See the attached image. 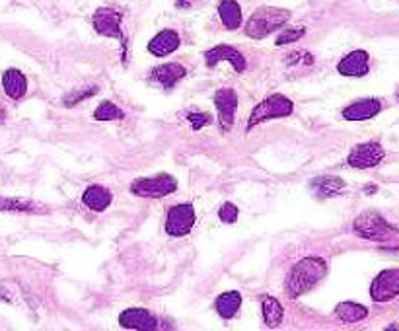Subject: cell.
I'll return each mask as SVG.
<instances>
[{
    "mask_svg": "<svg viewBox=\"0 0 399 331\" xmlns=\"http://www.w3.org/2000/svg\"><path fill=\"white\" fill-rule=\"evenodd\" d=\"M177 189V182L174 175L158 174L154 177H140L130 184V193L142 199H162L174 193Z\"/></svg>",
    "mask_w": 399,
    "mask_h": 331,
    "instance_id": "5",
    "label": "cell"
},
{
    "mask_svg": "<svg viewBox=\"0 0 399 331\" xmlns=\"http://www.w3.org/2000/svg\"><path fill=\"white\" fill-rule=\"evenodd\" d=\"M261 308H263V322L267 328H277L283 322V306L277 298L273 296H265L263 302H261Z\"/></svg>",
    "mask_w": 399,
    "mask_h": 331,
    "instance_id": "23",
    "label": "cell"
},
{
    "mask_svg": "<svg viewBox=\"0 0 399 331\" xmlns=\"http://www.w3.org/2000/svg\"><path fill=\"white\" fill-rule=\"evenodd\" d=\"M195 207L191 203H181L167 211L166 216V232L174 238H181L191 232L195 224Z\"/></svg>",
    "mask_w": 399,
    "mask_h": 331,
    "instance_id": "7",
    "label": "cell"
},
{
    "mask_svg": "<svg viewBox=\"0 0 399 331\" xmlns=\"http://www.w3.org/2000/svg\"><path fill=\"white\" fill-rule=\"evenodd\" d=\"M119 323L127 330H154L156 318L144 308H129L119 316Z\"/></svg>",
    "mask_w": 399,
    "mask_h": 331,
    "instance_id": "13",
    "label": "cell"
},
{
    "mask_svg": "<svg viewBox=\"0 0 399 331\" xmlns=\"http://www.w3.org/2000/svg\"><path fill=\"white\" fill-rule=\"evenodd\" d=\"M218 219L224 222V224H234L238 221V207L234 203H224L218 211Z\"/></svg>",
    "mask_w": 399,
    "mask_h": 331,
    "instance_id": "29",
    "label": "cell"
},
{
    "mask_svg": "<svg viewBox=\"0 0 399 331\" xmlns=\"http://www.w3.org/2000/svg\"><path fill=\"white\" fill-rule=\"evenodd\" d=\"M112 191L105 189L102 185H90L82 195V203L90 209V211L102 212L112 205Z\"/></svg>",
    "mask_w": 399,
    "mask_h": 331,
    "instance_id": "19",
    "label": "cell"
},
{
    "mask_svg": "<svg viewBox=\"0 0 399 331\" xmlns=\"http://www.w3.org/2000/svg\"><path fill=\"white\" fill-rule=\"evenodd\" d=\"M292 111H294V103L288 100L287 96L273 94V96L265 98L261 103H257V105L253 108L250 121H248V131L257 127L259 123H265V121L288 117V115H292Z\"/></svg>",
    "mask_w": 399,
    "mask_h": 331,
    "instance_id": "4",
    "label": "cell"
},
{
    "mask_svg": "<svg viewBox=\"0 0 399 331\" xmlns=\"http://www.w3.org/2000/svg\"><path fill=\"white\" fill-rule=\"evenodd\" d=\"M121 24H123V14H121L119 10L98 8L93 12V29H96L100 36L119 39V43L123 45V61H125V59H127V36H125V31L121 28Z\"/></svg>",
    "mask_w": 399,
    "mask_h": 331,
    "instance_id": "6",
    "label": "cell"
},
{
    "mask_svg": "<svg viewBox=\"0 0 399 331\" xmlns=\"http://www.w3.org/2000/svg\"><path fill=\"white\" fill-rule=\"evenodd\" d=\"M345 182L341 177H335V175H322V177H316L312 179L310 184V189L319 197V199H331V197H337L345 191Z\"/></svg>",
    "mask_w": 399,
    "mask_h": 331,
    "instance_id": "17",
    "label": "cell"
},
{
    "mask_svg": "<svg viewBox=\"0 0 399 331\" xmlns=\"http://www.w3.org/2000/svg\"><path fill=\"white\" fill-rule=\"evenodd\" d=\"M285 65L287 66H310L314 65V57L306 53V51H294L285 57Z\"/></svg>",
    "mask_w": 399,
    "mask_h": 331,
    "instance_id": "27",
    "label": "cell"
},
{
    "mask_svg": "<svg viewBox=\"0 0 399 331\" xmlns=\"http://www.w3.org/2000/svg\"><path fill=\"white\" fill-rule=\"evenodd\" d=\"M187 68L183 65H177V63H166V65L156 66L152 71V80L158 82L162 88H174L181 78H186Z\"/></svg>",
    "mask_w": 399,
    "mask_h": 331,
    "instance_id": "16",
    "label": "cell"
},
{
    "mask_svg": "<svg viewBox=\"0 0 399 331\" xmlns=\"http://www.w3.org/2000/svg\"><path fill=\"white\" fill-rule=\"evenodd\" d=\"M214 108L218 113V125L226 133L234 127L236 111H238V96L232 88H220L214 94Z\"/></svg>",
    "mask_w": 399,
    "mask_h": 331,
    "instance_id": "8",
    "label": "cell"
},
{
    "mask_svg": "<svg viewBox=\"0 0 399 331\" xmlns=\"http://www.w3.org/2000/svg\"><path fill=\"white\" fill-rule=\"evenodd\" d=\"M368 71H370V57L362 49H356L353 53L345 55L339 61V65H337V73L343 74V76H356V78H361V76H366Z\"/></svg>",
    "mask_w": 399,
    "mask_h": 331,
    "instance_id": "12",
    "label": "cell"
},
{
    "mask_svg": "<svg viewBox=\"0 0 399 331\" xmlns=\"http://www.w3.org/2000/svg\"><path fill=\"white\" fill-rule=\"evenodd\" d=\"M38 205L31 201L12 199V197H0V211L4 212H33Z\"/></svg>",
    "mask_w": 399,
    "mask_h": 331,
    "instance_id": "25",
    "label": "cell"
},
{
    "mask_svg": "<svg viewBox=\"0 0 399 331\" xmlns=\"http://www.w3.org/2000/svg\"><path fill=\"white\" fill-rule=\"evenodd\" d=\"M384 148L380 142H362L359 147L351 150V154L347 158V162L351 168H359V170H368V168H376L384 160Z\"/></svg>",
    "mask_w": 399,
    "mask_h": 331,
    "instance_id": "9",
    "label": "cell"
},
{
    "mask_svg": "<svg viewBox=\"0 0 399 331\" xmlns=\"http://www.w3.org/2000/svg\"><path fill=\"white\" fill-rule=\"evenodd\" d=\"M241 306V295L238 290H228V293H223V295L216 298V302H214V308H216V312L218 316L223 318V320H230L236 316V312L240 310Z\"/></svg>",
    "mask_w": 399,
    "mask_h": 331,
    "instance_id": "20",
    "label": "cell"
},
{
    "mask_svg": "<svg viewBox=\"0 0 399 331\" xmlns=\"http://www.w3.org/2000/svg\"><path fill=\"white\" fill-rule=\"evenodd\" d=\"M399 295V269H386L372 281L370 296L374 302H388Z\"/></svg>",
    "mask_w": 399,
    "mask_h": 331,
    "instance_id": "10",
    "label": "cell"
},
{
    "mask_svg": "<svg viewBox=\"0 0 399 331\" xmlns=\"http://www.w3.org/2000/svg\"><path fill=\"white\" fill-rule=\"evenodd\" d=\"M288 20H290V12L285 8H273V6L257 8L246 24V36L251 39H265L273 31L283 28Z\"/></svg>",
    "mask_w": 399,
    "mask_h": 331,
    "instance_id": "2",
    "label": "cell"
},
{
    "mask_svg": "<svg viewBox=\"0 0 399 331\" xmlns=\"http://www.w3.org/2000/svg\"><path fill=\"white\" fill-rule=\"evenodd\" d=\"M181 43V39L177 36V31L174 29H162L160 34L150 39L149 51L154 57H167L176 51L177 47Z\"/></svg>",
    "mask_w": 399,
    "mask_h": 331,
    "instance_id": "15",
    "label": "cell"
},
{
    "mask_svg": "<svg viewBox=\"0 0 399 331\" xmlns=\"http://www.w3.org/2000/svg\"><path fill=\"white\" fill-rule=\"evenodd\" d=\"M335 314L339 316V320L345 323H356L362 322L366 316H368V310L366 306L354 302H341L337 308H335Z\"/></svg>",
    "mask_w": 399,
    "mask_h": 331,
    "instance_id": "22",
    "label": "cell"
},
{
    "mask_svg": "<svg viewBox=\"0 0 399 331\" xmlns=\"http://www.w3.org/2000/svg\"><path fill=\"white\" fill-rule=\"evenodd\" d=\"M382 111V101L368 98V100L354 101L343 110V117L347 121H366L376 117Z\"/></svg>",
    "mask_w": 399,
    "mask_h": 331,
    "instance_id": "14",
    "label": "cell"
},
{
    "mask_svg": "<svg viewBox=\"0 0 399 331\" xmlns=\"http://www.w3.org/2000/svg\"><path fill=\"white\" fill-rule=\"evenodd\" d=\"M354 232L364 240L370 242H393L399 240V230H396L391 224L382 219L378 212H362L353 222Z\"/></svg>",
    "mask_w": 399,
    "mask_h": 331,
    "instance_id": "3",
    "label": "cell"
},
{
    "mask_svg": "<svg viewBox=\"0 0 399 331\" xmlns=\"http://www.w3.org/2000/svg\"><path fill=\"white\" fill-rule=\"evenodd\" d=\"M197 0H176V6L177 8H189V6H193Z\"/></svg>",
    "mask_w": 399,
    "mask_h": 331,
    "instance_id": "31",
    "label": "cell"
},
{
    "mask_svg": "<svg viewBox=\"0 0 399 331\" xmlns=\"http://www.w3.org/2000/svg\"><path fill=\"white\" fill-rule=\"evenodd\" d=\"M187 121L191 123V129L201 131L203 127H206L211 123V117L206 113H199V111H193V113H187Z\"/></svg>",
    "mask_w": 399,
    "mask_h": 331,
    "instance_id": "30",
    "label": "cell"
},
{
    "mask_svg": "<svg viewBox=\"0 0 399 331\" xmlns=\"http://www.w3.org/2000/svg\"><path fill=\"white\" fill-rule=\"evenodd\" d=\"M98 92H100V88H98V86H88V88H82V90H75V92H70L68 96H65L63 103H65L66 108H73V105H76V103H80V101L88 100V98L96 96Z\"/></svg>",
    "mask_w": 399,
    "mask_h": 331,
    "instance_id": "26",
    "label": "cell"
},
{
    "mask_svg": "<svg viewBox=\"0 0 399 331\" xmlns=\"http://www.w3.org/2000/svg\"><path fill=\"white\" fill-rule=\"evenodd\" d=\"M204 61H206V66H211V68L218 65V63H223V61H228L236 68V73H243L246 66H248L246 57L241 55L238 49H234L230 45H216L213 49H209L204 53Z\"/></svg>",
    "mask_w": 399,
    "mask_h": 331,
    "instance_id": "11",
    "label": "cell"
},
{
    "mask_svg": "<svg viewBox=\"0 0 399 331\" xmlns=\"http://www.w3.org/2000/svg\"><path fill=\"white\" fill-rule=\"evenodd\" d=\"M2 86L8 98L22 100L28 92V78L24 76V73H20L18 68H8L2 76Z\"/></svg>",
    "mask_w": 399,
    "mask_h": 331,
    "instance_id": "18",
    "label": "cell"
},
{
    "mask_svg": "<svg viewBox=\"0 0 399 331\" xmlns=\"http://www.w3.org/2000/svg\"><path fill=\"white\" fill-rule=\"evenodd\" d=\"M123 117H125V113L112 101H102L93 111V119L98 121H119Z\"/></svg>",
    "mask_w": 399,
    "mask_h": 331,
    "instance_id": "24",
    "label": "cell"
},
{
    "mask_svg": "<svg viewBox=\"0 0 399 331\" xmlns=\"http://www.w3.org/2000/svg\"><path fill=\"white\" fill-rule=\"evenodd\" d=\"M327 273V263L322 258H304L290 269L285 281V290L290 298L306 295Z\"/></svg>",
    "mask_w": 399,
    "mask_h": 331,
    "instance_id": "1",
    "label": "cell"
},
{
    "mask_svg": "<svg viewBox=\"0 0 399 331\" xmlns=\"http://www.w3.org/2000/svg\"><path fill=\"white\" fill-rule=\"evenodd\" d=\"M218 16L226 29H238L241 26V8L236 0H223L218 4Z\"/></svg>",
    "mask_w": 399,
    "mask_h": 331,
    "instance_id": "21",
    "label": "cell"
},
{
    "mask_svg": "<svg viewBox=\"0 0 399 331\" xmlns=\"http://www.w3.org/2000/svg\"><path fill=\"white\" fill-rule=\"evenodd\" d=\"M306 34V28H288L285 29L279 37H277V45L283 47V45H288V43H292V41H298L300 37H304Z\"/></svg>",
    "mask_w": 399,
    "mask_h": 331,
    "instance_id": "28",
    "label": "cell"
}]
</instances>
